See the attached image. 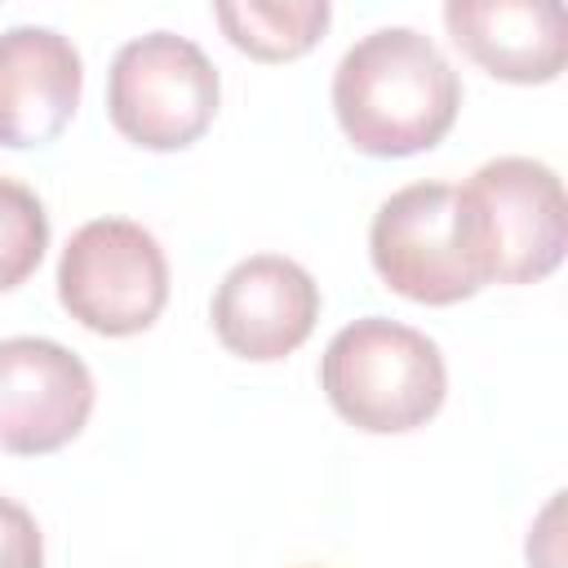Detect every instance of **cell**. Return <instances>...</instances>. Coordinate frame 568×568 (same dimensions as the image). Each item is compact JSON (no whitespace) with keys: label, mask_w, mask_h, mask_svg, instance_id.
<instances>
[{"label":"cell","mask_w":568,"mask_h":568,"mask_svg":"<svg viewBox=\"0 0 568 568\" xmlns=\"http://www.w3.org/2000/svg\"><path fill=\"white\" fill-rule=\"evenodd\" d=\"M462 111V80L417 27L359 36L333 71V115L346 142L377 160L439 146Z\"/></svg>","instance_id":"obj_1"},{"label":"cell","mask_w":568,"mask_h":568,"mask_svg":"<svg viewBox=\"0 0 568 568\" xmlns=\"http://www.w3.org/2000/svg\"><path fill=\"white\" fill-rule=\"evenodd\" d=\"M320 386L342 422L368 435H408L426 426L448 395V368L413 324L364 315L333 333L320 355Z\"/></svg>","instance_id":"obj_2"},{"label":"cell","mask_w":568,"mask_h":568,"mask_svg":"<svg viewBox=\"0 0 568 568\" xmlns=\"http://www.w3.org/2000/svg\"><path fill=\"white\" fill-rule=\"evenodd\" d=\"M368 257L377 280L417 306H453L493 284L475 213L453 182L390 191L368 222Z\"/></svg>","instance_id":"obj_3"},{"label":"cell","mask_w":568,"mask_h":568,"mask_svg":"<svg viewBox=\"0 0 568 568\" xmlns=\"http://www.w3.org/2000/svg\"><path fill=\"white\" fill-rule=\"evenodd\" d=\"M222 80L213 58L178 31H146L115 49L106 71V115L142 151H182L213 124Z\"/></svg>","instance_id":"obj_4"},{"label":"cell","mask_w":568,"mask_h":568,"mask_svg":"<svg viewBox=\"0 0 568 568\" xmlns=\"http://www.w3.org/2000/svg\"><path fill=\"white\" fill-rule=\"evenodd\" d=\"M58 302L89 333H146L169 302V257L142 222L93 217L58 257Z\"/></svg>","instance_id":"obj_5"},{"label":"cell","mask_w":568,"mask_h":568,"mask_svg":"<svg viewBox=\"0 0 568 568\" xmlns=\"http://www.w3.org/2000/svg\"><path fill=\"white\" fill-rule=\"evenodd\" d=\"M462 195L475 213L493 284H537L559 271L568 248V200L550 164L532 155L484 160Z\"/></svg>","instance_id":"obj_6"},{"label":"cell","mask_w":568,"mask_h":568,"mask_svg":"<svg viewBox=\"0 0 568 568\" xmlns=\"http://www.w3.org/2000/svg\"><path fill=\"white\" fill-rule=\"evenodd\" d=\"M89 364L53 337H0V453L44 457L67 448L93 413Z\"/></svg>","instance_id":"obj_7"},{"label":"cell","mask_w":568,"mask_h":568,"mask_svg":"<svg viewBox=\"0 0 568 568\" xmlns=\"http://www.w3.org/2000/svg\"><path fill=\"white\" fill-rule=\"evenodd\" d=\"M209 320L235 359L275 364L311 337L320 320V284L284 253H253L222 275Z\"/></svg>","instance_id":"obj_8"},{"label":"cell","mask_w":568,"mask_h":568,"mask_svg":"<svg viewBox=\"0 0 568 568\" xmlns=\"http://www.w3.org/2000/svg\"><path fill=\"white\" fill-rule=\"evenodd\" d=\"M84 89L80 49L36 22H18L0 31V146L27 151L53 142Z\"/></svg>","instance_id":"obj_9"},{"label":"cell","mask_w":568,"mask_h":568,"mask_svg":"<svg viewBox=\"0 0 568 568\" xmlns=\"http://www.w3.org/2000/svg\"><path fill=\"white\" fill-rule=\"evenodd\" d=\"M453 44L506 84H550L568 58L564 9L550 0H448Z\"/></svg>","instance_id":"obj_10"},{"label":"cell","mask_w":568,"mask_h":568,"mask_svg":"<svg viewBox=\"0 0 568 568\" xmlns=\"http://www.w3.org/2000/svg\"><path fill=\"white\" fill-rule=\"evenodd\" d=\"M213 18L240 53L257 62H293L320 44V36L328 31L333 4L328 0H240V4L222 0L213 4Z\"/></svg>","instance_id":"obj_11"},{"label":"cell","mask_w":568,"mask_h":568,"mask_svg":"<svg viewBox=\"0 0 568 568\" xmlns=\"http://www.w3.org/2000/svg\"><path fill=\"white\" fill-rule=\"evenodd\" d=\"M49 248V213L31 186L0 178V293L27 284Z\"/></svg>","instance_id":"obj_12"},{"label":"cell","mask_w":568,"mask_h":568,"mask_svg":"<svg viewBox=\"0 0 568 568\" xmlns=\"http://www.w3.org/2000/svg\"><path fill=\"white\" fill-rule=\"evenodd\" d=\"M0 568H44V537L36 515L0 493Z\"/></svg>","instance_id":"obj_13"}]
</instances>
